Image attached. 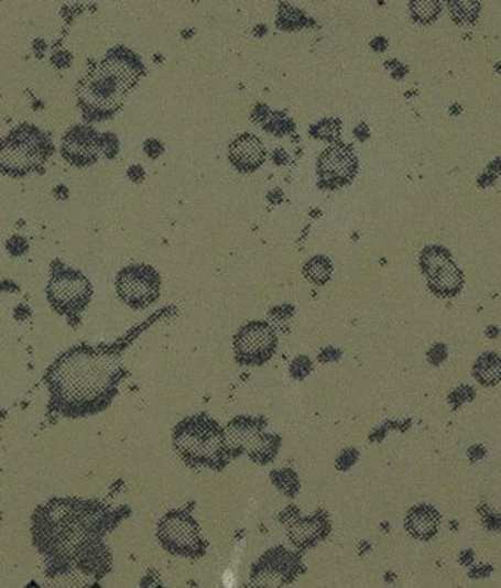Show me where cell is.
<instances>
[{"instance_id": "cell-1", "label": "cell", "mask_w": 501, "mask_h": 588, "mask_svg": "<svg viewBox=\"0 0 501 588\" xmlns=\"http://www.w3.org/2000/svg\"><path fill=\"white\" fill-rule=\"evenodd\" d=\"M122 379L118 352L105 347H78L64 353L47 372L52 404L66 417H83L107 409Z\"/></svg>"}, {"instance_id": "cell-2", "label": "cell", "mask_w": 501, "mask_h": 588, "mask_svg": "<svg viewBox=\"0 0 501 588\" xmlns=\"http://www.w3.org/2000/svg\"><path fill=\"white\" fill-rule=\"evenodd\" d=\"M142 74L140 66L128 57L113 55L99 62L79 85L78 97L84 107L97 112H113Z\"/></svg>"}, {"instance_id": "cell-3", "label": "cell", "mask_w": 501, "mask_h": 588, "mask_svg": "<svg viewBox=\"0 0 501 588\" xmlns=\"http://www.w3.org/2000/svg\"><path fill=\"white\" fill-rule=\"evenodd\" d=\"M174 446L193 467L222 468L228 461L226 432L207 414L181 421L174 432Z\"/></svg>"}, {"instance_id": "cell-4", "label": "cell", "mask_w": 501, "mask_h": 588, "mask_svg": "<svg viewBox=\"0 0 501 588\" xmlns=\"http://www.w3.org/2000/svg\"><path fill=\"white\" fill-rule=\"evenodd\" d=\"M51 142L41 131L22 127L13 131L3 142L2 170L4 174L22 176L40 170L51 155Z\"/></svg>"}, {"instance_id": "cell-5", "label": "cell", "mask_w": 501, "mask_h": 588, "mask_svg": "<svg viewBox=\"0 0 501 588\" xmlns=\"http://www.w3.org/2000/svg\"><path fill=\"white\" fill-rule=\"evenodd\" d=\"M47 298L57 313L79 318V314L92 298V285L80 272L62 266L52 274Z\"/></svg>"}, {"instance_id": "cell-6", "label": "cell", "mask_w": 501, "mask_h": 588, "mask_svg": "<svg viewBox=\"0 0 501 588\" xmlns=\"http://www.w3.org/2000/svg\"><path fill=\"white\" fill-rule=\"evenodd\" d=\"M157 540L174 556L198 558L205 553L197 521L186 511L166 514L157 525Z\"/></svg>"}, {"instance_id": "cell-7", "label": "cell", "mask_w": 501, "mask_h": 588, "mask_svg": "<svg viewBox=\"0 0 501 588\" xmlns=\"http://www.w3.org/2000/svg\"><path fill=\"white\" fill-rule=\"evenodd\" d=\"M420 266L433 294L440 298H453L461 293L465 276L446 248L437 246L424 248Z\"/></svg>"}, {"instance_id": "cell-8", "label": "cell", "mask_w": 501, "mask_h": 588, "mask_svg": "<svg viewBox=\"0 0 501 588\" xmlns=\"http://www.w3.org/2000/svg\"><path fill=\"white\" fill-rule=\"evenodd\" d=\"M117 290L128 307L142 309L160 296V275L150 265L127 266L118 274Z\"/></svg>"}, {"instance_id": "cell-9", "label": "cell", "mask_w": 501, "mask_h": 588, "mask_svg": "<svg viewBox=\"0 0 501 588\" xmlns=\"http://www.w3.org/2000/svg\"><path fill=\"white\" fill-rule=\"evenodd\" d=\"M274 329L266 323H250L240 329L233 341L237 361L242 366H262L270 361L276 351Z\"/></svg>"}, {"instance_id": "cell-10", "label": "cell", "mask_w": 501, "mask_h": 588, "mask_svg": "<svg viewBox=\"0 0 501 588\" xmlns=\"http://www.w3.org/2000/svg\"><path fill=\"white\" fill-rule=\"evenodd\" d=\"M262 420L236 418L226 429L229 454L247 451L251 457H274L279 438L262 433Z\"/></svg>"}, {"instance_id": "cell-11", "label": "cell", "mask_w": 501, "mask_h": 588, "mask_svg": "<svg viewBox=\"0 0 501 588\" xmlns=\"http://www.w3.org/2000/svg\"><path fill=\"white\" fill-rule=\"evenodd\" d=\"M358 161L351 146L336 143L327 148L318 160V176L324 185L337 188L356 178Z\"/></svg>"}, {"instance_id": "cell-12", "label": "cell", "mask_w": 501, "mask_h": 588, "mask_svg": "<svg viewBox=\"0 0 501 588\" xmlns=\"http://www.w3.org/2000/svg\"><path fill=\"white\" fill-rule=\"evenodd\" d=\"M102 150L98 133L89 128H75L62 142V154L76 166H86L98 160Z\"/></svg>"}, {"instance_id": "cell-13", "label": "cell", "mask_w": 501, "mask_h": 588, "mask_svg": "<svg viewBox=\"0 0 501 588\" xmlns=\"http://www.w3.org/2000/svg\"><path fill=\"white\" fill-rule=\"evenodd\" d=\"M265 157L264 143L251 133H243L229 145V161L243 174L260 168L264 164Z\"/></svg>"}, {"instance_id": "cell-14", "label": "cell", "mask_w": 501, "mask_h": 588, "mask_svg": "<svg viewBox=\"0 0 501 588\" xmlns=\"http://www.w3.org/2000/svg\"><path fill=\"white\" fill-rule=\"evenodd\" d=\"M440 525V515L429 505H418L410 511L405 527L415 538L428 540L437 533Z\"/></svg>"}, {"instance_id": "cell-15", "label": "cell", "mask_w": 501, "mask_h": 588, "mask_svg": "<svg viewBox=\"0 0 501 588\" xmlns=\"http://www.w3.org/2000/svg\"><path fill=\"white\" fill-rule=\"evenodd\" d=\"M472 375L481 385H498L501 381V358L494 352L483 353L472 367Z\"/></svg>"}, {"instance_id": "cell-16", "label": "cell", "mask_w": 501, "mask_h": 588, "mask_svg": "<svg viewBox=\"0 0 501 588\" xmlns=\"http://www.w3.org/2000/svg\"><path fill=\"white\" fill-rule=\"evenodd\" d=\"M331 274L333 265L327 257H314L304 265L305 279L312 281L315 285L327 284L329 279H331Z\"/></svg>"}, {"instance_id": "cell-17", "label": "cell", "mask_w": 501, "mask_h": 588, "mask_svg": "<svg viewBox=\"0 0 501 588\" xmlns=\"http://www.w3.org/2000/svg\"><path fill=\"white\" fill-rule=\"evenodd\" d=\"M410 8H412L413 17L422 23L433 22L442 12V3L436 0H424V2L420 0V2L410 3Z\"/></svg>"}, {"instance_id": "cell-18", "label": "cell", "mask_w": 501, "mask_h": 588, "mask_svg": "<svg viewBox=\"0 0 501 588\" xmlns=\"http://www.w3.org/2000/svg\"><path fill=\"white\" fill-rule=\"evenodd\" d=\"M450 7L457 23H472L479 17L480 4L477 2H453Z\"/></svg>"}]
</instances>
